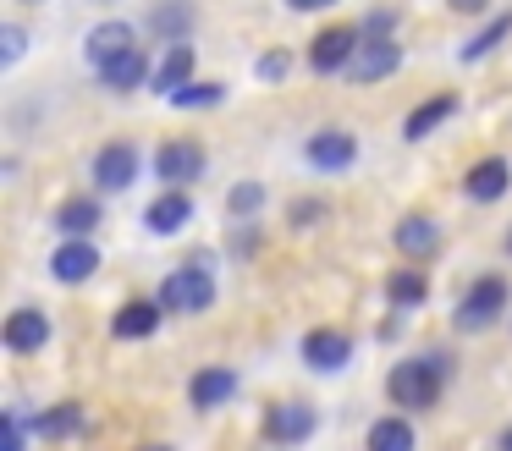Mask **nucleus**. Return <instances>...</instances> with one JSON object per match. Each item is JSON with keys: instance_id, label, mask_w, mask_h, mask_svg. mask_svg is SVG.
Instances as JSON below:
<instances>
[{"instance_id": "obj_1", "label": "nucleus", "mask_w": 512, "mask_h": 451, "mask_svg": "<svg viewBox=\"0 0 512 451\" xmlns=\"http://www.w3.org/2000/svg\"><path fill=\"white\" fill-rule=\"evenodd\" d=\"M441 385H446V358H402L397 369L386 374V396H391L397 413H424V407H435Z\"/></svg>"}, {"instance_id": "obj_2", "label": "nucleus", "mask_w": 512, "mask_h": 451, "mask_svg": "<svg viewBox=\"0 0 512 451\" xmlns=\"http://www.w3.org/2000/svg\"><path fill=\"white\" fill-rule=\"evenodd\" d=\"M507 297H512V286H507V275H474V286H468L463 297H457V308H452V325L463 330V336H479L485 325H496L501 314H507Z\"/></svg>"}, {"instance_id": "obj_3", "label": "nucleus", "mask_w": 512, "mask_h": 451, "mask_svg": "<svg viewBox=\"0 0 512 451\" xmlns=\"http://www.w3.org/2000/svg\"><path fill=\"white\" fill-rule=\"evenodd\" d=\"M215 297H221V281L210 275V264H204V259L177 264V270L160 281V308H166V314H204Z\"/></svg>"}, {"instance_id": "obj_4", "label": "nucleus", "mask_w": 512, "mask_h": 451, "mask_svg": "<svg viewBox=\"0 0 512 451\" xmlns=\"http://www.w3.org/2000/svg\"><path fill=\"white\" fill-rule=\"evenodd\" d=\"M358 50H364V28H353V22H331V28H320L309 39V72L314 77H342V72H353Z\"/></svg>"}, {"instance_id": "obj_5", "label": "nucleus", "mask_w": 512, "mask_h": 451, "mask_svg": "<svg viewBox=\"0 0 512 451\" xmlns=\"http://www.w3.org/2000/svg\"><path fill=\"white\" fill-rule=\"evenodd\" d=\"M133 50H138V33H133V22H122V17L94 22V28H89V39H83V61H89L94 72L116 66L122 55H133Z\"/></svg>"}, {"instance_id": "obj_6", "label": "nucleus", "mask_w": 512, "mask_h": 451, "mask_svg": "<svg viewBox=\"0 0 512 451\" xmlns=\"http://www.w3.org/2000/svg\"><path fill=\"white\" fill-rule=\"evenodd\" d=\"M138 171H144V160H138V149L127 138L105 143V149L94 154V165H89V176H94L100 193H127V187L138 182Z\"/></svg>"}, {"instance_id": "obj_7", "label": "nucleus", "mask_w": 512, "mask_h": 451, "mask_svg": "<svg viewBox=\"0 0 512 451\" xmlns=\"http://www.w3.org/2000/svg\"><path fill=\"white\" fill-rule=\"evenodd\" d=\"M100 275V248H94V237H61L56 248H50V281L61 286H83Z\"/></svg>"}, {"instance_id": "obj_8", "label": "nucleus", "mask_w": 512, "mask_h": 451, "mask_svg": "<svg viewBox=\"0 0 512 451\" xmlns=\"http://www.w3.org/2000/svg\"><path fill=\"white\" fill-rule=\"evenodd\" d=\"M155 176L166 187H177V193H188L193 182L204 176V149L193 138H171V143H160V154H155Z\"/></svg>"}, {"instance_id": "obj_9", "label": "nucleus", "mask_w": 512, "mask_h": 451, "mask_svg": "<svg viewBox=\"0 0 512 451\" xmlns=\"http://www.w3.org/2000/svg\"><path fill=\"white\" fill-rule=\"evenodd\" d=\"M303 160L314 165V171L336 176V171H353L358 165V138L342 127H325V132H309V143H303Z\"/></svg>"}, {"instance_id": "obj_10", "label": "nucleus", "mask_w": 512, "mask_h": 451, "mask_svg": "<svg viewBox=\"0 0 512 451\" xmlns=\"http://www.w3.org/2000/svg\"><path fill=\"white\" fill-rule=\"evenodd\" d=\"M320 429V413L309 402H276L265 413V440L270 446H303V440Z\"/></svg>"}, {"instance_id": "obj_11", "label": "nucleus", "mask_w": 512, "mask_h": 451, "mask_svg": "<svg viewBox=\"0 0 512 451\" xmlns=\"http://www.w3.org/2000/svg\"><path fill=\"white\" fill-rule=\"evenodd\" d=\"M232 396H237V369H226V363H204V369H193V380H188L193 413H221Z\"/></svg>"}, {"instance_id": "obj_12", "label": "nucleus", "mask_w": 512, "mask_h": 451, "mask_svg": "<svg viewBox=\"0 0 512 451\" xmlns=\"http://www.w3.org/2000/svg\"><path fill=\"white\" fill-rule=\"evenodd\" d=\"M298 352H303V363H309L314 374H342L347 358H353V341H347L336 325H320V330H309V336H303Z\"/></svg>"}, {"instance_id": "obj_13", "label": "nucleus", "mask_w": 512, "mask_h": 451, "mask_svg": "<svg viewBox=\"0 0 512 451\" xmlns=\"http://www.w3.org/2000/svg\"><path fill=\"white\" fill-rule=\"evenodd\" d=\"M160 319H166L160 297H127V303L111 314V336L116 341H149L160 330Z\"/></svg>"}, {"instance_id": "obj_14", "label": "nucleus", "mask_w": 512, "mask_h": 451, "mask_svg": "<svg viewBox=\"0 0 512 451\" xmlns=\"http://www.w3.org/2000/svg\"><path fill=\"white\" fill-rule=\"evenodd\" d=\"M512 187V165L501 160V154H485V160L468 165L463 176V198H474V204H501Z\"/></svg>"}, {"instance_id": "obj_15", "label": "nucleus", "mask_w": 512, "mask_h": 451, "mask_svg": "<svg viewBox=\"0 0 512 451\" xmlns=\"http://www.w3.org/2000/svg\"><path fill=\"white\" fill-rule=\"evenodd\" d=\"M0 341H6L17 358H28V352H39L50 341V314L45 308H12L6 325H0Z\"/></svg>"}, {"instance_id": "obj_16", "label": "nucleus", "mask_w": 512, "mask_h": 451, "mask_svg": "<svg viewBox=\"0 0 512 451\" xmlns=\"http://www.w3.org/2000/svg\"><path fill=\"white\" fill-rule=\"evenodd\" d=\"M402 72V44L397 39H364V50H358L353 61V83H386V77Z\"/></svg>"}, {"instance_id": "obj_17", "label": "nucleus", "mask_w": 512, "mask_h": 451, "mask_svg": "<svg viewBox=\"0 0 512 451\" xmlns=\"http://www.w3.org/2000/svg\"><path fill=\"white\" fill-rule=\"evenodd\" d=\"M193 72H199V55H193V44H166V55H160L149 88H155L160 99H171V94H182V88L193 83Z\"/></svg>"}, {"instance_id": "obj_18", "label": "nucleus", "mask_w": 512, "mask_h": 451, "mask_svg": "<svg viewBox=\"0 0 512 451\" xmlns=\"http://www.w3.org/2000/svg\"><path fill=\"white\" fill-rule=\"evenodd\" d=\"M391 242H397V253H408V259H435V253H441V220L435 215H402L397 231H391Z\"/></svg>"}, {"instance_id": "obj_19", "label": "nucleus", "mask_w": 512, "mask_h": 451, "mask_svg": "<svg viewBox=\"0 0 512 451\" xmlns=\"http://www.w3.org/2000/svg\"><path fill=\"white\" fill-rule=\"evenodd\" d=\"M188 220H193V198L177 193V187H166V193H160L155 204L144 209L149 237H177V231H188Z\"/></svg>"}, {"instance_id": "obj_20", "label": "nucleus", "mask_w": 512, "mask_h": 451, "mask_svg": "<svg viewBox=\"0 0 512 451\" xmlns=\"http://www.w3.org/2000/svg\"><path fill=\"white\" fill-rule=\"evenodd\" d=\"M452 110H457V94H430V99H419V105L408 110V121H402V138L408 143H424L441 121H452Z\"/></svg>"}, {"instance_id": "obj_21", "label": "nucleus", "mask_w": 512, "mask_h": 451, "mask_svg": "<svg viewBox=\"0 0 512 451\" xmlns=\"http://www.w3.org/2000/svg\"><path fill=\"white\" fill-rule=\"evenodd\" d=\"M100 220H105V209H100V198H89V193L67 198V204L56 209V231H61V237H94Z\"/></svg>"}, {"instance_id": "obj_22", "label": "nucleus", "mask_w": 512, "mask_h": 451, "mask_svg": "<svg viewBox=\"0 0 512 451\" xmlns=\"http://www.w3.org/2000/svg\"><path fill=\"white\" fill-rule=\"evenodd\" d=\"M364 451H419V435H413V424L402 413H386V418L369 424Z\"/></svg>"}, {"instance_id": "obj_23", "label": "nucleus", "mask_w": 512, "mask_h": 451, "mask_svg": "<svg viewBox=\"0 0 512 451\" xmlns=\"http://www.w3.org/2000/svg\"><path fill=\"white\" fill-rule=\"evenodd\" d=\"M34 429H39V440H72V435L89 429V413H83L78 402H56L34 418Z\"/></svg>"}, {"instance_id": "obj_24", "label": "nucleus", "mask_w": 512, "mask_h": 451, "mask_svg": "<svg viewBox=\"0 0 512 451\" xmlns=\"http://www.w3.org/2000/svg\"><path fill=\"white\" fill-rule=\"evenodd\" d=\"M149 77H155V66L144 61V50H133V55H122L116 66H105L100 83L111 88V94H138V88H149Z\"/></svg>"}, {"instance_id": "obj_25", "label": "nucleus", "mask_w": 512, "mask_h": 451, "mask_svg": "<svg viewBox=\"0 0 512 451\" xmlns=\"http://www.w3.org/2000/svg\"><path fill=\"white\" fill-rule=\"evenodd\" d=\"M507 33H512V11H496V17H490L485 28H479L474 39H468L463 50H457V61H463V66H479V61H485V55L496 50L501 39H507Z\"/></svg>"}, {"instance_id": "obj_26", "label": "nucleus", "mask_w": 512, "mask_h": 451, "mask_svg": "<svg viewBox=\"0 0 512 451\" xmlns=\"http://www.w3.org/2000/svg\"><path fill=\"white\" fill-rule=\"evenodd\" d=\"M386 297H391V308H419L430 297V281L419 270H397V275H386Z\"/></svg>"}, {"instance_id": "obj_27", "label": "nucleus", "mask_w": 512, "mask_h": 451, "mask_svg": "<svg viewBox=\"0 0 512 451\" xmlns=\"http://www.w3.org/2000/svg\"><path fill=\"white\" fill-rule=\"evenodd\" d=\"M149 22H155V28L166 33L171 44H188V28H193V6H188V0H166V6H155V17H149Z\"/></svg>"}, {"instance_id": "obj_28", "label": "nucleus", "mask_w": 512, "mask_h": 451, "mask_svg": "<svg viewBox=\"0 0 512 451\" xmlns=\"http://www.w3.org/2000/svg\"><path fill=\"white\" fill-rule=\"evenodd\" d=\"M226 99V83H188L182 94H171L166 105L171 110H210V105H221Z\"/></svg>"}, {"instance_id": "obj_29", "label": "nucleus", "mask_w": 512, "mask_h": 451, "mask_svg": "<svg viewBox=\"0 0 512 451\" xmlns=\"http://www.w3.org/2000/svg\"><path fill=\"white\" fill-rule=\"evenodd\" d=\"M265 198H270V193H265V182H237L232 193H226V209L248 220V215H259V209H265Z\"/></svg>"}, {"instance_id": "obj_30", "label": "nucleus", "mask_w": 512, "mask_h": 451, "mask_svg": "<svg viewBox=\"0 0 512 451\" xmlns=\"http://www.w3.org/2000/svg\"><path fill=\"white\" fill-rule=\"evenodd\" d=\"M287 72H292V50H265V55L254 61V77H259V83H281Z\"/></svg>"}, {"instance_id": "obj_31", "label": "nucleus", "mask_w": 512, "mask_h": 451, "mask_svg": "<svg viewBox=\"0 0 512 451\" xmlns=\"http://www.w3.org/2000/svg\"><path fill=\"white\" fill-rule=\"evenodd\" d=\"M23 50H28L23 22H6V28H0V66H17V61H23Z\"/></svg>"}, {"instance_id": "obj_32", "label": "nucleus", "mask_w": 512, "mask_h": 451, "mask_svg": "<svg viewBox=\"0 0 512 451\" xmlns=\"http://www.w3.org/2000/svg\"><path fill=\"white\" fill-rule=\"evenodd\" d=\"M0 451H23V413H0Z\"/></svg>"}, {"instance_id": "obj_33", "label": "nucleus", "mask_w": 512, "mask_h": 451, "mask_svg": "<svg viewBox=\"0 0 512 451\" xmlns=\"http://www.w3.org/2000/svg\"><path fill=\"white\" fill-rule=\"evenodd\" d=\"M358 28H364V39H391V33H397V17H391V11H369Z\"/></svg>"}, {"instance_id": "obj_34", "label": "nucleus", "mask_w": 512, "mask_h": 451, "mask_svg": "<svg viewBox=\"0 0 512 451\" xmlns=\"http://www.w3.org/2000/svg\"><path fill=\"white\" fill-rule=\"evenodd\" d=\"M446 6H452L457 17H485V6H490V0H446Z\"/></svg>"}, {"instance_id": "obj_35", "label": "nucleus", "mask_w": 512, "mask_h": 451, "mask_svg": "<svg viewBox=\"0 0 512 451\" xmlns=\"http://www.w3.org/2000/svg\"><path fill=\"white\" fill-rule=\"evenodd\" d=\"M325 215V204H298L292 209V226H309V220H320Z\"/></svg>"}, {"instance_id": "obj_36", "label": "nucleus", "mask_w": 512, "mask_h": 451, "mask_svg": "<svg viewBox=\"0 0 512 451\" xmlns=\"http://www.w3.org/2000/svg\"><path fill=\"white\" fill-rule=\"evenodd\" d=\"M292 11H331V6H342V0H287Z\"/></svg>"}, {"instance_id": "obj_37", "label": "nucleus", "mask_w": 512, "mask_h": 451, "mask_svg": "<svg viewBox=\"0 0 512 451\" xmlns=\"http://www.w3.org/2000/svg\"><path fill=\"white\" fill-rule=\"evenodd\" d=\"M496 451H512V424L501 429V440H496Z\"/></svg>"}, {"instance_id": "obj_38", "label": "nucleus", "mask_w": 512, "mask_h": 451, "mask_svg": "<svg viewBox=\"0 0 512 451\" xmlns=\"http://www.w3.org/2000/svg\"><path fill=\"white\" fill-rule=\"evenodd\" d=\"M144 451H171V446H144Z\"/></svg>"}, {"instance_id": "obj_39", "label": "nucleus", "mask_w": 512, "mask_h": 451, "mask_svg": "<svg viewBox=\"0 0 512 451\" xmlns=\"http://www.w3.org/2000/svg\"><path fill=\"white\" fill-rule=\"evenodd\" d=\"M507 253H512V231H507Z\"/></svg>"}, {"instance_id": "obj_40", "label": "nucleus", "mask_w": 512, "mask_h": 451, "mask_svg": "<svg viewBox=\"0 0 512 451\" xmlns=\"http://www.w3.org/2000/svg\"><path fill=\"white\" fill-rule=\"evenodd\" d=\"M23 6H39V0H23Z\"/></svg>"}]
</instances>
